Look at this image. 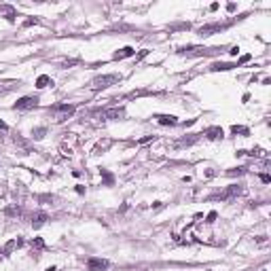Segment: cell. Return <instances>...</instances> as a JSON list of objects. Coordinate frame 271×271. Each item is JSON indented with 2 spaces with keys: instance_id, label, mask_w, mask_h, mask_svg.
Returning <instances> with one entry per match:
<instances>
[{
  "instance_id": "cell-1",
  "label": "cell",
  "mask_w": 271,
  "mask_h": 271,
  "mask_svg": "<svg viewBox=\"0 0 271 271\" xmlns=\"http://www.w3.org/2000/svg\"><path fill=\"white\" fill-rule=\"evenodd\" d=\"M74 110H76V108L72 106V104H55V106L49 108V112L53 115V119H55L57 123L66 121V119H70L72 115H74Z\"/></svg>"
},
{
  "instance_id": "cell-2",
  "label": "cell",
  "mask_w": 271,
  "mask_h": 271,
  "mask_svg": "<svg viewBox=\"0 0 271 271\" xmlns=\"http://www.w3.org/2000/svg\"><path fill=\"white\" fill-rule=\"evenodd\" d=\"M244 193V187L242 184H229L224 191H220V193H216V195H212L210 199H218V201H231L235 199V197H239Z\"/></svg>"
},
{
  "instance_id": "cell-3",
  "label": "cell",
  "mask_w": 271,
  "mask_h": 271,
  "mask_svg": "<svg viewBox=\"0 0 271 271\" xmlns=\"http://www.w3.org/2000/svg\"><path fill=\"white\" fill-rule=\"evenodd\" d=\"M119 74H102V76H95L93 81H91V89H95V91H100V89H108L110 85H115V83H119Z\"/></svg>"
},
{
  "instance_id": "cell-4",
  "label": "cell",
  "mask_w": 271,
  "mask_h": 271,
  "mask_svg": "<svg viewBox=\"0 0 271 271\" xmlns=\"http://www.w3.org/2000/svg\"><path fill=\"white\" fill-rule=\"evenodd\" d=\"M76 142H79V138H76L74 133H68V138L59 144V153L64 155V157H72V155H74V146H76Z\"/></svg>"
},
{
  "instance_id": "cell-5",
  "label": "cell",
  "mask_w": 271,
  "mask_h": 271,
  "mask_svg": "<svg viewBox=\"0 0 271 271\" xmlns=\"http://www.w3.org/2000/svg\"><path fill=\"white\" fill-rule=\"evenodd\" d=\"M38 106V97L36 95H25V97H19L15 102V110H32V108Z\"/></svg>"
},
{
  "instance_id": "cell-6",
  "label": "cell",
  "mask_w": 271,
  "mask_h": 271,
  "mask_svg": "<svg viewBox=\"0 0 271 271\" xmlns=\"http://www.w3.org/2000/svg\"><path fill=\"white\" fill-rule=\"evenodd\" d=\"M227 25H229V24H208V25H201L199 30H197V34H199L201 38H208V36H212V34L223 32Z\"/></svg>"
},
{
  "instance_id": "cell-7",
  "label": "cell",
  "mask_w": 271,
  "mask_h": 271,
  "mask_svg": "<svg viewBox=\"0 0 271 271\" xmlns=\"http://www.w3.org/2000/svg\"><path fill=\"white\" fill-rule=\"evenodd\" d=\"M100 117L106 119V121H119V119L125 117V108L123 106H115V108H106L100 112Z\"/></svg>"
},
{
  "instance_id": "cell-8",
  "label": "cell",
  "mask_w": 271,
  "mask_h": 271,
  "mask_svg": "<svg viewBox=\"0 0 271 271\" xmlns=\"http://www.w3.org/2000/svg\"><path fill=\"white\" fill-rule=\"evenodd\" d=\"M108 267H110V263L106 259H97V256L87 259V271H106Z\"/></svg>"
},
{
  "instance_id": "cell-9",
  "label": "cell",
  "mask_w": 271,
  "mask_h": 271,
  "mask_svg": "<svg viewBox=\"0 0 271 271\" xmlns=\"http://www.w3.org/2000/svg\"><path fill=\"white\" fill-rule=\"evenodd\" d=\"M201 136H206L208 140H220L224 136V131H223V127H218V125H214V127H208V129L203 131Z\"/></svg>"
},
{
  "instance_id": "cell-10",
  "label": "cell",
  "mask_w": 271,
  "mask_h": 271,
  "mask_svg": "<svg viewBox=\"0 0 271 271\" xmlns=\"http://www.w3.org/2000/svg\"><path fill=\"white\" fill-rule=\"evenodd\" d=\"M133 55H136V49L133 47H123L112 55V59H127V57H133Z\"/></svg>"
},
{
  "instance_id": "cell-11",
  "label": "cell",
  "mask_w": 271,
  "mask_h": 271,
  "mask_svg": "<svg viewBox=\"0 0 271 271\" xmlns=\"http://www.w3.org/2000/svg\"><path fill=\"white\" fill-rule=\"evenodd\" d=\"M155 119H157V123L159 125H176L178 123V119L174 117V115H155Z\"/></svg>"
},
{
  "instance_id": "cell-12",
  "label": "cell",
  "mask_w": 271,
  "mask_h": 271,
  "mask_svg": "<svg viewBox=\"0 0 271 271\" xmlns=\"http://www.w3.org/2000/svg\"><path fill=\"white\" fill-rule=\"evenodd\" d=\"M47 214L45 212H36L34 216H32V227H34V229H40V227H43V224L47 223Z\"/></svg>"
},
{
  "instance_id": "cell-13",
  "label": "cell",
  "mask_w": 271,
  "mask_h": 271,
  "mask_svg": "<svg viewBox=\"0 0 271 271\" xmlns=\"http://www.w3.org/2000/svg\"><path fill=\"white\" fill-rule=\"evenodd\" d=\"M21 246H24V237H15V239H11L2 250H4V254H9V252H13L15 248H21Z\"/></svg>"
},
{
  "instance_id": "cell-14",
  "label": "cell",
  "mask_w": 271,
  "mask_h": 271,
  "mask_svg": "<svg viewBox=\"0 0 271 271\" xmlns=\"http://www.w3.org/2000/svg\"><path fill=\"white\" fill-rule=\"evenodd\" d=\"M199 138H201V133H191L189 138H182V140H178L176 146H178V148H180V146H191V144H195Z\"/></svg>"
},
{
  "instance_id": "cell-15",
  "label": "cell",
  "mask_w": 271,
  "mask_h": 271,
  "mask_svg": "<svg viewBox=\"0 0 271 271\" xmlns=\"http://www.w3.org/2000/svg\"><path fill=\"white\" fill-rule=\"evenodd\" d=\"M233 68H237L235 64H223V61H216V64H212V66H210V70L212 72H220V70H233Z\"/></svg>"
},
{
  "instance_id": "cell-16",
  "label": "cell",
  "mask_w": 271,
  "mask_h": 271,
  "mask_svg": "<svg viewBox=\"0 0 271 271\" xmlns=\"http://www.w3.org/2000/svg\"><path fill=\"white\" fill-rule=\"evenodd\" d=\"M49 85H53V79L47 76V74H40V76L36 79V87H38V89H45V87H49Z\"/></svg>"
},
{
  "instance_id": "cell-17",
  "label": "cell",
  "mask_w": 271,
  "mask_h": 271,
  "mask_svg": "<svg viewBox=\"0 0 271 271\" xmlns=\"http://www.w3.org/2000/svg\"><path fill=\"white\" fill-rule=\"evenodd\" d=\"M45 133H47V127H36V129H32L34 140H43V138H45Z\"/></svg>"
},
{
  "instance_id": "cell-18",
  "label": "cell",
  "mask_w": 271,
  "mask_h": 271,
  "mask_svg": "<svg viewBox=\"0 0 271 271\" xmlns=\"http://www.w3.org/2000/svg\"><path fill=\"white\" fill-rule=\"evenodd\" d=\"M4 214H7V216H19V214H21V208H19V206H9V208L4 210Z\"/></svg>"
},
{
  "instance_id": "cell-19",
  "label": "cell",
  "mask_w": 271,
  "mask_h": 271,
  "mask_svg": "<svg viewBox=\"0 0 271 271\" xmlns=\"http://www.w3.org/2000/svg\"><path fill=\"white\" fill-rule=\"evenodd\" d=\"M231 133H242V136H248V133H250V129H248V127H242V125H233V127H231Z\"/></svg>"
},
{
  "instance_id": "cell-20",
  "label": "cell",
  "mask_w": 271,
  "mask_h": 271,
  "mask_svg": "<svg viewBox=\"0 0 271 271\" xmlns=\"http://www.w3.org/2000/svg\"><path fill=\"white\" fill-rule=\"evenodd\" d=\"M246 155H252V157H263V155H265V151H263L260 146H254V148H252L250 153L246 151Z\"/></svg>"
},
{
  "instance_id": "cell-21",
  "label": "cell",
  "mask_w": 271,
  "mask_h": 271,
  "mask_svg": "<svg viewBox=\"0 0 271 271\" xmlns=\"http://www.w3.org/2000/svg\"><path fill=\"white\" fill-rule=\"evenodd\" d=\"M32 248H36V250H43V248H45V242H43L40 237H34V242H32Z\"/></svg>"
},
{
  "instance_id": "cell-22",
  "label": "cell",
  "mask_w": 271,
  "mask_h": 271,
  "mask_svg": "<svg viewBox=\"0 0 271 271\" xmlns=\"http://www.w3.org/2000/svg\"><path fill=\"white\" fill-rule=\"evenodd\" d=\"M227 174H231V176H242V174H246V167H235V169H229V172H227Z\"/></svg>"
},
{
  "instance_id": "cell-23",
  "label": "cell",
  "mask_w": 271,
  "mask_h": 271,
  "mask_svg": "<svg viewBox=\"0 0 271 271\" xmlns=\"http://www.w3.org/2000/svg\"><path fill=\"white\" fill-rule=\"evenodd\" d=\"M100 172H102V176H104V182H106V184H112V180H115V178L110 176L106 169H100Z\"/></svg>"
},
{
  "instance_id": "cell-24",
  "label": "cell",
  "mask_w": 271,
  "mask_h": 271,
  "mask_svg": "<svg viewBox=\"0 0 271 271\" xmlns=\"http://www.w3.org/2000/svg\"><path fill=\"white\" fill-rule=\"evenodd\" d=\"M216 216H218V214H216V212H210V214H208V216H206V223H208V224H212L214 220H216Z\"/></svg>"
},
{
  "instance_id": "cell-25",
  "label": "cell",
  "mask_w": 271,
  "mask_h": 271,
  "mask_svg": "<svg viewBox=\"0 0 271 271\" xmlns=\"http://www.w3.org/2000/svg\"><path fill=\"white\" fill-rule=\"evenodd\" d=\"M151 140H155V136H144V138L138 140V144H146V142H151Z\"/></svg>"
},
{
  "instance_id": "cell-26",
  "label": "cell",
  "mask_w": 271,
  "mask_h": 271,
  "mask_svg": "<svg viewBox=\"0 0 271 271\" xmlns=\"http://www.w3.org/2000/svg\"><path fill=\"white\" fill-rule=\"evenodd\" d=\"M248 59H250V55H242V57L237 59V64H235V66H242V64H246Z\"/></svg>"
},
{
  "instance_id": "cell-27",
  "label": "cell",
  "mask_w": 271,
  "mask_h": 271,
  "mask_svg": "<svg viewBox=\"0 0 271 271\" xmlns=\"http://www.w3.org/2000/svg\"><path fill=\"white\" fill-rule=\"evenodd\" d=\"M260 180H263L265 184H269V182H271V176H269V174H260Z\"/></svg>"
},
{
  "instance_id": "cell-28",
  "label": "cell",
  "mask_w": 271,
  "mask_h": 271,
  "mask_svg": "<svg viewBox=\"0 0 271 271\" xmlns=\"http://www.w3.org/2000/svg\"><path fill=\"white\" fill-rule=\"evenodd\" d=\"M34 24H38V19H36V17H34V19H28V21H25V28H28V25H34Z\"/></svg>"
},
{
  "instance_id": "cell-29",
  "label": "cell",
  "mask_w": 271,
  "mask_h": 271,
  "mask_svg": "<svg viewBox=\"0 0 271 271\" xmlns=\"http://www.w3.org/2000/svg\"><path fill=\"white\" fill-rule=\"evenodd\" d=\"M239 53V47H231V51H229V55H237Z\"/></svg>"
},
{
  "instance_id": "cell-30",
  "label": "cell",
  "mask_w": 271,
  "mask_h": 271,
  "mask_svg": "<svg viewBox=\"0 0 271 271\" xmlns=\"http://www.w3.org/2000/svg\"><path fill=\"white\" fill-rule=\"evenodd\" d=\"M0 129H2V131H7V129H9V125H7L4 121H0Z\"/></svg>"
},
{
  "instance_id": "cell-31",
  "label": "cell",
  "mask_w": 271,
  "mask_h": 271,
  "mask_svg": "<svg viewBox=\"0 0 271 271\" xmlns=\"http://www.w3.org/2000/svg\"><path fill=\"white\" fill-rule=\"evenodd\" d=\"M76 193H79V195H83V193H85V187H81V184H79V187H76Z\"/></svg>"
},
{
  "instance_id": "cell-32",
  "label": "cell",
  "mask_w": 271,
  "mask_h": 271,
  "mask_svg": "<svg viewBox=\"0 0 271 271\" xmlns=\"http://www.w3.org/2000/svg\"><path fill=\"white\" fill-rule=\"evenodd\" d=\"M45 271H57V267H53V265H51V267H47Z\"/></svg>"
},
{
  "instance_id": "cell-33",
  "label": "cell",
  "mask_w": 271,
  "mask_h": 271,
  "mask_svg": "<svg viewBox=\"0 0 271 271\" xmlns=\"http://www.w3.org/2000/svg\"><path fill=\"white\" fill-rule=\"evenodd\" d=\"M2 256H4V250H2V248H0V259H2Z\"/></svg>"
},
{
  "instance_id": "cell-34",
  "label": "cell",
  "mask_w": 271,
  "mask_h": 271,
  "mask_svg": "<svg viewBox=\"0 0 271 271\" xmlns=\"http://www.w3.org/2000/svg\"><path fill=\"white\" fill-rule=\"evenodd\" d=\"M260 271H267V269H260Z\"/></svg>"
}]
</instances>
